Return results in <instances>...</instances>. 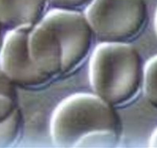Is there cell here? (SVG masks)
I'll use <instances>...</instances> for the list:
<instances>
[{
  "mask_svg": "<svg viewBox=\"0 0 157 148\" xmlns=\"http://www.w3.org/2000/svg\"><path fill=\"white\" fill-rule=\"evenodd\" d=\"M100 43H130L146 27V0H92L84 13Z\"/></svg>",
  "mask_w": 157,
  "mask_h": 148,
  "instance_id": "obj_4",
  "label": "cell"
},
{
  "mask_svg": "<svg viewBox=\"0 0 157 148\" xmlns=\"http://www.w3.org/2000/svg\"><path fill=\"white\" fill-rule=\"evenodd\" d=\"M49 131L59 147L109 148L120 143L122 122L116 108L94 93H75L54 109Z\"/></svg>",
  "mask_w": 157,
  "mask_h": 148,
  "instance_id": "obj_2",
  "label": "cell"
},
{
  "mask_svg": "<svg viewBox=\"0 0 157 148\" xmlns=\"http://www.w3.org/2000/svg\"><path fill=\"white\" fill-rule=\"evenodd\" d=\"M94 34L84 13L52 9L32 28L29 50L33 63L51 80L73 73L93 51Z\"/></svg>",
  "mask_w": 157,
  "mask_h": 148,
  "instance_id": "obj_1",
  "label": "cell"
},
{
  "mask_svg": "<svg viewBox=\"0 0 157 148\" xmlns=\"http://www.w3.org/2000/svg\"><path fill=\"white\" fill-rule=\"evenodd\" d=\"M32 28L10 30L0 49V67L16 87L39 89L52 80L42 73L33 63L29 50V36Z\"/></svg>",
  "mask_w": 157,
  "mask_h": 148,
  "instance_id": "obj_5",
  "label": "cell"
},
{
  "mask_svg": "<svg viewBox=\"0 0 157 148\" xmlns=\"http://www.w3.org/2000/svg\"><path fill=\"white\" fill-rule=\"evenodd\" d=\"M0 94L18 96L16 87L0 67Z\"/></svg>",
  "mask_w": 157,
  "mask_h": 148,
  "instance_id": "obj_10",
  "label": "cell"
},
{
  "mask_svg": "<svg viewBox=\"0 0 157 148\" xmlns=\"http://www.w3.org/2000/svg\"><path fill=\"white\" fill-rule=\"evenodd\" d=\"M149 146L153 148H157V127L152 131L149 140Z\"/></svg>",
  "mask_w": 157,
  "mask_h": 148,
  "instance_id": "obj_11",
  "label": "cell"
},
{
  "mask_svg": "<svg viewBox=\"0 0 157 148\" xmlns=\"http://www.w3.org/2000/svg\"><path fill=\"white\" fill-rule=\"evenodd\" d=\"M2 30H3V27L0 23V49H1V46H2V41H3V36H2Z\"/></svg>",
  "mask_w": 157,
  "mask_h": 148,
  "instance_id": "obj_13",
  "label": "cell"
},
{
  "mask_svg": "<svg viewBox=\"0 0 157 148\" xmlns=\"http://www.w3.org/2000/svg\"><path fill=\"white\" fill-rule=\"evenodd\" d=\"M22 126L18 96L0 94V147H7L16 143Z\"/></svg>",
  "mask_w": 157,
  "mask_h": 148,
  "instance_id": "obj_7",
  "label": "cell"
},
{
  "mask_svg": "<svg viewBox=\"0 0 157 148\" xmlns=\"http://www.w3.org/2000/svg\"><path fill=\"white\" fill-rule=\"evenodd\" d=\"M49 0H0V23L8 31L33 28L47 13Z\"/></svg>",
  "mask_w": 157,
  "mask_h": 148,
  "instance_id": "obj_6",
  "label": "cell"
},
{
  "mask_svg": "<svg viewBox=\"0 0 157 148\" xmlns=\"http://www.w3.org/2000/svg\"><path fill=\"white\" fill-rule=\"evenodd\" d=\"M154 31H155V36L157 38V9L155 10V16H154Z\"/></svg>",
  "mask_w": 157,
  "mask_h": 148,
  "instance_id": "obj_12",
  "label": "cell"
},
{
  "mask_svg": "<svg viewBox=\"0 0 157 148\" xmlns=\"http://www.w3.org/2000/svg\"><path fill=\"white\" fill-rule=\"evenodd\" d=\"M92 0H49V5L53 9L79 11L86 9Z\"/></svg>",
  "mask_w": 157,
  "mask_h": 148,
  "instance_id": "obj_9",
  "label": "cell"
},
{
  "mask_svg": "<svg viewBox=\"0 0 157 148\" xmlns=\"http://www.w3.org/2000/svg\"><path fill=\"white\" fill-rule=\"evenodd\" d=\"M142 90L148 102L157 109V54L144 64Z\"/></svg>",
  "mask_w": 157,
  "mask_h": 148,
  "instance_id": "obj_8",
  "label": "cell"
},
{
  "mask_svg": "<svg viewBox=\"0 0 157 148\" xmlns=\"http://www.w3.org/2000/svg\"><path fill=\"white\" fill-rule=\"evenodd\" d=\"M143 67L140 52L130 43H100L90 56V86L115 108L123 107L143 90Z\"/></svg>",
  "mask_w": 157,
  "mask_h": 148,
  "instance_id": "obj_3",
  "label": "cell"
}]
</instances>
